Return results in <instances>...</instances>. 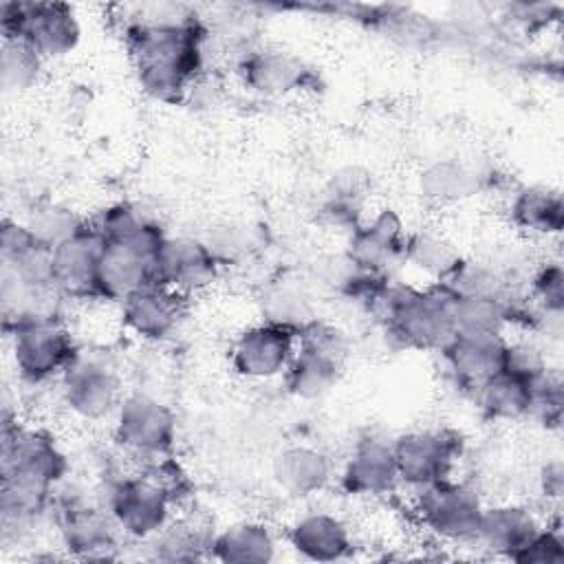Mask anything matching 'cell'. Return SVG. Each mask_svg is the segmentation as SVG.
I'll return each instance as SVG.
<instances>
[{"label":"cell","instance_id":"obj_27","mask_svg":"<svg viewBox=\"0 0 564 564\" xmlns=\"http://www.w3.org/2000/svg\"><path fill=\"white\" fill-rule=\"evenodd\" d=\"M214 531L194 516L172 518L159 533L143 542L150 560L192 562L209 557Z\"/></svg>","mask_w":564,"mask_h":564},{"label":"cell","instance_id":"obj_35","mask_svg":"<svg viewBox=\"0 0 564 564\" xmlns=\"http://www.w3.org/2000/svg\"><path fill=\"white\" fill-rule=\"evenodd\" d=\"M88 218L79 216L75 209L62 203H44L37 205L29 218L24 220V227L44 245L51 249L57 247L59 242L73 238L82 229L88 227Z\"/></svg>","mask_w":564,"mask_h":564},{"label":"cell","instance_id":"obj_42","mask_svg":"<svg viewBox=\"0 0 564 564\" xmlns=\"http://www.w3.org/2000/svg\"><path fill=\"white\" fill-rule=\"evenodd\" d=\"M538 482H540V491H542V496L546 500H560L562 491H564V467H562V460L560 458L549 460L540 469Z\"/></svg>","mask_w":564,"mask_h":564},{"label":"cell","instance_id":"obj_40","mask_svg":"<svg viewBox=\"0 0 564 564\" xmlns=\"http://www.w3.org/2000/svg\"><path fill=\"white\" fill-rule=\"evenodd\" d=\"M520 564H562L564 562V538L557 527H546L529 540V544L516 555Z\"/></svg>","mask_w":564,"mask_h":564},{"label":"cell","instance_id":"obj_39","mask_svg":"<svg viewBox=\"0 0 564 564\" xmlns=\"http://www.w3.org/2000/svg\"><path fill=\"white\" fill-rule=\"evenodd\" d=\"M502 370L516 377H522L527 381H535L549 370V359L538 341L507 337Z\"/></svg>","mask_w":564,"mask_h":564},{"label":"cell","instance_id":"obj_5","mask_svg":"<svg viewBox=\"0 0 564 564\" xmlns=\"http://www.w3.org/2000/svg\"><path fill=\"white\" fill-rule=\"evenodd\" d=\"M348 359V335L333 324L315 319L297 333L293 359L282 375L284 386L297 399H322L341 381Z\"/></svg>","mask_w":564,"mask_h":564},{"label":"cell","instance_id":"obj_6","mask_svg":"<svg viewBox=\"0 0 564 564\" xmlns=\"http://www.w3.org/2000/svg\"><path fill=\"white\" fill-rule=\"evenodd\" d=\"M7 335L18 377L33 386L59 379L79 352L62 315L18 322Z\"/></svg>","mask_w":564,"mask_h":564},{"label":"cell","instance_id":"obj_38","mask_svg":"<svg viewBox=\"0 0 564 564\" xmlns=\"http://www.w3.org/2000/svg\"><path fill=\"white\" fill-rule=\"evenodd\" d=\"M529 295L540 313L562 315L564 311V271L562 264L544 262L529 282Z\"/></svg>","mask_w":564,"mask_h":564},{"label":"cell","instance_id":"obj_17","mask_svg":"<svg viewBox=\"0 0 564 564\" xmlns=\"http://www.w3.org/2000/svg\"><path fill=\"white\" fill-rule=\"evenodd\" d=\"M187 297L174 289L152 282L119 304L123 328L143 341H165L181 326Z\"/></svg>","mask_w":564,"mask_h":564},{"label":"cell","instance_id":"obj_9","mask_svg":"<svg viewBox=\"0 0 564 564\" xmlns=\"http://www.w3.org/2000/svg\"><path fill=\"white\" fill-rule=\"evenodd\" d=\"M112 423V441L128 456L159 460L170 456L176 443V414L159 397L148 392L123 394Z\"/></svg>","mask_w":564,"mask_h":564},{"label":"cell","instance_id":"obj_34","mask_svg":"<svg viewBox=\"0 0 564 564\" xmlns=\"http://www.w3.org/2000/svg\"><path fill=\"white\" fill-rule=\"evenodd\" d=\"M443 286L452 295H502L511 297L509 275L491 264V262H476L465 260L456 267V271L443 282Z\"/></svg>","mask_w":564,"mask_h":564},{"label":"cell","instance_id":"obj_7","mask_svg":"<svg viewBox=\"0 0 564 564\" xmlns=\"http://www.w3.org/2000/svg\"><path fill=\"white\" fill-rule=\"evenodd\" d=\"M2 37H13L33 48L44 62L73 53L82 40L75 9L66 2H2Z\"/></svg>","mask_w":564,"mask_h":564},{"label":"cell","instance_id":"obj_30","mask_svg":"<svg viewBox=\"0 0 564 564\" xmlns=\"http://www.w3.org/2000/svg\"><path fill=\"white\" fill-rule=\"evenodd\" d=\"M533 399V381L516 377L511 372H498L489 381H485L476 392L474 401L485 419L489 421H520L531 412Z\"/></svg>","mask_w":564,"mask_h":564},{"label":"cell","instance_id":"obj_21","mask_svg":"<svg viewBox=\"0 0 564 564\" xmlns=\"http://www.w3.org/2000/svg\"><path fill=\"white\" fill-rule=\"evenodd\" d=\"M101 236L88 223L86 229L53 247V284L64 297L95 300Z\"/></svg>","mask_w":564,"mask_h":564},{"label":"cell","instance_id":"obj_11","mask_svg":"<svg viewBox=\"0 0 564 564\" xmlns=\"http://www.w3.org/2000/svg\"><path fill=\"white\" fill-rule=\"evenodd\" d=\"M57 381L64 408L84 423L110 421L126 394L112 361L88 352H77Z\"/></svg>","mask_w":564,"mask_h":564},{"label":"cell","instance_id":"obj_26","mask_svg":"<svg viewBox=\"0 0 564 564\" xmlns=\"http://www.w3.org/2000/svg\"><path fill=\"white\" fill-rule=\"evenodd\" d=\"M511 225L529 236H557L564 227V198L553 185L520 187L509 203Z\"/></svg>","mask_w":564,"mask_h":564},{"label":"cell","instance_id":"obj_13","mask_svg":"<svg viewBox=\"0 0 564 564\" xmlns=\"http://www.w3.org/2000/svg\"><path fill=\"white\" fill-rule=\"evenodd\" d=\"M408 229L401 216L383 207L350 229L346 260L361 273L390 280L394 271L405 267Z\"/></svg>","mask_w":564,"mask_h":564},{"label":"cell","instance_id":"obj_14","mask_svg":"<svg viewBox=\"0 0 564 564\" xmlns=\"http://www.w3.org/2000/svg\"><path fill=\"white\" fill-rule=\"evenodd\" d=\"M297 346V333L258 322L242 328L229 346L231 370L247 381H271L286 372Z\"/></svg>","mask_w":564,"mask_h":564},{"label":"cell","instance_id":"obj_41","mask_svg":"<svg viewBox=\"0 0 564 564\" xmlns=\"http://www.w3.org/2000/svg\"><path fill=\"white\" fill-rule=\"evenodd\" d=\"M207 247L214 251V256L220 260V264L229 260H238L251 249V236L240 225H220L209 231V236L203 238Z\"/></svg>","mask_w":564,"mask_h":564},{"label":"cell","instance_id":"obj_18","mask_svg":"<svg viewBox=\"0 0 564 564\" xmlns=\"http://www.w3.org/2000/svg\"><path fill=\"white\" fill-rule=\"evenodd\" d=\"M339 485L348 496L355 498H381L401 485L392 441L377 434L361 436L339 474Z\"/></svg>","mask_w":564,"mask_h":564},{"label":"cell","instance_id":"obj_25","mask_svg":"<svg viewBox=\"0 0 564 564\" xmlns=\"http://www.w3.org/2000/svg\"><path fill=\"white\" fill-rule=\"evenodd\" d=\"M280 540L262 520H236L214 533L209 557L223 564H269L278 560Z\"/></svg>","mask_w":564,"mask_h":564},{"label":"cell","instance_id":"obj_12","mask_svg":"<svg viewBox=\"0 0 564 564\" xmlns=\"http://www.w3.org/2000/svg\"><path fill=\"white\" fill-rule=\"evenodd\" d=\"M463 441L445 427H423L399 434L392 441L401 485L419 491L445 478H452Z\"/></svg>","mask_w":564,"mask_h":564},{"label":"cell","instance_id":"obj_1","mask_svg":"<svg viewBox=\"0 0 564 564\" xmlns=\"http://www.w3.org/2000/svg\"><path fill=\"white\" fill-rule=\"evenodd\" d=\"M205 33L192 15L130 22L123 37L139 86L159 101H181L203 68Z\"/></svg>","mask_w":564,"mask_h":564},{"label":"cell","instance_id":"obj_28","mask_svg":"<svg viewBox=\"0 0 564 564\" xmlns=\"http://www.w3.org/2000/svg\"><path fill=\"white\" fill-rule=\"evenodd\" d=\"M460 262L463 253L447 234L438 229L408 231L405 267L430 280L427 284H443Z\"/></svg>","mask_w":564,"mask_h":564},{"label":"cell","instance_id":"obj_22","mask_svg":"<svg viewBox=\"0 0 564 564\" xmlns=\"http://www.w3.org/2000/svg\"><path fill=\"white\" fill-rule=\"evenodd\" d=\"M542 524L540 516L522 502L485 505L474 542L491 555L513 562Z\"/></svg>","mask_w":564,"mask_h":564},{"label":"cell","instance_id":"obj_36","mask_svg":"<svg viewBox=\"0 0 564 564\" xmlns=\"http://www.w3.org/2000/svg\"><path fill=\"white\" fill-rule=\"evenodd\" d=\"M44 59L29 48L24 42L13 37H2L0 55V82L4 90H26L37 82Z\"/></svg>","mask_w":564,"mask_h":564},{"label":"cell","instance_id":"obj_2","mask_svg":"<svg viewBox=\"0 0 564 564\" xmlns=\"http://www.w3.org/2000/svg\"><path fill=\"white\" fill-rule=\"evenodd\" d=\"M66 471V454L53 436L40 430H22L4 419L0 494L4 531L29 529L46 511Z\"/></svg>","mask_w":564,"mask_h":564},{"label":"cell","instance_id":"obj_20","mask_svg":"<svg viewBox=\"0 0 564 564\" xmlns=\"http://www.w3.org/2000/svg\"><path fill=\"white\" fill-rule=\"evenodd\" d=\"M286 542L302 560L311 562H339L350 557L355 549L348 522L324 509L297 516L286 529Z\"/></svg>","mask_w":564,"mask_h":564},{"label":"cell","instance_id":"obj_31","mask_svg":"<svg viewBox=\"0 0 564 564\" xmlns=\"http://www.w3.org/2000/svg\"><path fill=\"white\" fill-rule=\"evenodd\" d=\"M258 311L262 322L289 328L293 333L304 330L317 319L311 295L293 282H273L262 289L258 297Z\"/></svg>","mask_w":564,"mask_h":564},{"label":"cell","instance_id":"obj_29","mask_svg":"<svg viewBox=\"0 0 564 564\" xmlns=\"http://www.w3.org/2000/svg\"><path fill=\"white\" fill-rule=\"evenodd\" d=\"M454 333L507 335L516 319L513 297L502 295H452Z\"/></svg>","mask_w":564,"mask_h":564},{"label":"cell","instance_id":"obj_8","mask_svg":"<svg viewBox=\"0 0 564 564\" xmlns=\"http://www.w3.org/2000/svg\"><path fill=\"white\" fill-rule=\"evenodd\" d=\"M104 505L121 535L134 542H145L159 533L174 518V507H178L150 469L110 482Z\"/></svg>","mask_w":564,"mask_h":564},{"label":"cell","instance_id":"obj_19","mask_svg":"<svg viewBox=\"0 0 564 564\" xmlns=\"http://www.w3.org/2000/svg\"><path fill=\"white\" fill-rule=\"evenodd\" d=\"M505 346L507 335L454 333L438 352L456 386L474 394L485 381L502 372Z\"/></svg>","mask_w":564,"mask_h":564},{"label":"cell","instance_id":"obj_16","mask_svg":"<svg viewBox=\"0 0 564 564\" xmlns=\"http://www.w3.org/2000/svg\"><path fill=\"white\" fill-rule=\"evenodd\" d=\"M220 267V260L203 238L167 234L154 258V278L159 284L189 297L212 286Z\"/></svg>","mask_w":564,"mask_h":564},{"label":"cell","instance_id":"obj_4","mask_svg":"<svg viewBox=\"0 0 564 564\" xmlns=\"http://www.w3.org/2000/svg\"><path fill=\"white\" fill-rule=\"evenodd\" d=\"M368 302L388 335L405 348L438 352L454 335L452 293L443 284L392 286L388 280Z\"/></svg>","mask_w":564,"mask_h":564},{"label":"cell","instance_id":"obj_10","mask_svg":"<svg viewBox=\"0 0 564 564\" xmlns=\"http://www.w3.org/2000/svg\"><path fill=\"white\" fill-rule=\"evenodd\" d=\"M482 509L485 500L478 489L454 476L419 489L414 500V513L421 527L447 544L474 542Z\"/></svg>","mask_w":564,"mask_h":564},{"label":"cell","instance_id":"obj_3","mask_svg":"<svg viewBox=\"0 0 564 564\" xmlns=\"http://www.w3.org/2000/svg\"><path fill=\"white\" fill-rule=\"evenodd\" d=\"M101 236L95 300L121 304L156 282L154 258L167 236L161 225L130 203H115L95 216Z\"/></svg>","mask_w":564,"mask_h":564},{"label":"cell","instance_id":"obj_33","mask_svg":"<svg viewBox=\"0 0 564 564\" xmlns=\"http://www.w3.org/2000/svg\"><path fill=\"white\" fill-rule=\"evenodd\" d=\"M368 194V176L357 167L333 174L326 189V214L352 229L364 220V200Z\"/></svg>","mask_w":564,"mask_h":564},{"label":"cell","instance_id":"obj_32","mask_svg":"<svg viewBox=\"0 0 564 564\" xmlns=\"http://www.w3.org/2000/svg\"><path fill=\"white\" fill-rule=\"evenodd\" d=\"M419 189L434 205H454L476 194L478 174L458 159H438L419 174Z\"/></svg>","mask_w":564,"mask_h":564},{"label":"cell","instance_id":"obj_37","mask_svg":"<svg viewBox=\"0 0 564 564\" xmlns=\"http://www.w3.org/2000/svg\"><path fill=\"white\" fill-rule=\"evenodd\" d=\"M564 410V388L560 375L549 368L533 381V399L529 416L538 419L544 427H560Z\"/></svg>","mask_w":564,"mask_h":564},{"label":"cell","instance_id":"obj_23","mask_svg":"<svg viewBox=\"0 0 564 564\" xmlns=\"http://www.w3.org/2000/svg\"><path fill=\"white\" fill-rule=\"evenodd\" d=\"M245 86L262 97H282L308 86L313 73L302 57L282 48H256L240 62Z\"/></svg>","mask_w":564,"mask_h":564},{"label":"cell","instance_id":"obj_15","mask_svg":"<svg viewBox=\"0 0 564 564\" xmlns=\"http://www.w3.org/2000/svg\"><path fill=\"white\" fill-rule=\"evenodd\" d=\"M55 524L62 549L77 560H112L123 538L104 502H64Z\"/></svg>","mask_w":564,"mask_h":564},{"label":"cell","instance_id":"obj_24","mask_svg":"<svg viewBox=\"0 0 564 564\" xmlns=\"http://www.w3.org/2000/svg\"><path fill=\"white\" fill-rule=\"evenodd\" d=\"M271 476L291 498H313L333 482L335 465L322 447L293 443L273 456Z\"/></svg>","mask_w":564,"mask_h":564}]
</instances>
